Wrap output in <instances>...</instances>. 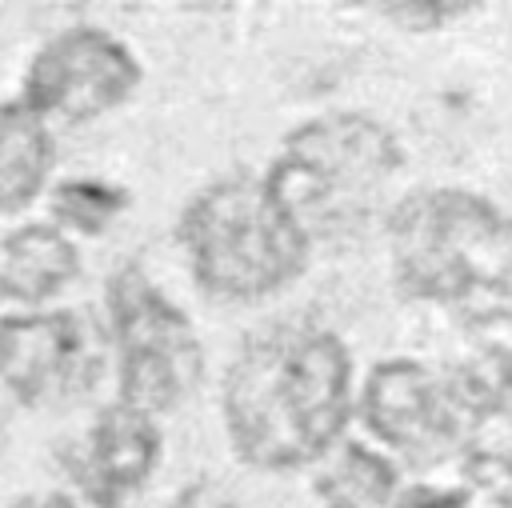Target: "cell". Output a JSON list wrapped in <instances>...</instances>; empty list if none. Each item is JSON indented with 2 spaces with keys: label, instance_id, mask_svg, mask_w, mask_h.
Instances as JSON below:
<instances>
[{
  "label": "cell",
  "instance_id": "9",
  "mask_svg": "<svg viewBox=\"0 0 512 508\" xmlns=\"http://www.w3.org/2000/svg\"><path fill=\"white\" fill-rule=\"evenodd\" d=\"M156 460L160 436L152 428V416L128 404H112L92 424L88 452L80 460V480L100 508H120L124 496H132L148 480Z\"/></svg>",
  "mask_w": 512,
  "mask_h": 508
},
{
  "label": "cell",
  "instance_id": "11",
  "mask_svg": "<svg viewBox=\"0 0 512 508\" xmlns=\"http://www.w3.org/2000/svg\"><path fill=\"white\" fill-rule=\"evenodd\" d=\"M52 168V140L24 100L0 108V212H20L36 200Z\"/></svg>",
  "mask_w": 512,
  "mask_h": 508
},
{
  "label": "cell",
  "instance_id": "2",
  "mask_svg": "<svg viewBox=\"0 0 512 508\" xmlns=\"http://www.w3.org/2000/svg\"><path fill=\"white\" fill-rule=\"evenodd\" d=\"M396 288L472 324L512 316V216L456 184L408 192L388 216Z\"/></svg>",
  "mask_w": 512,
  "mask_h": 508
},
{
  "label": "cell",
  "instance_id": "10",
  "mask_svg": "<svg viewBox=\"0 0 512 508\" xmlns=\"http://www.w3.org/2000/svg\"><path fill=\"white\" fill-rule=\"evenodd\" d=\"M80 260L64 232L52 224H28L4 240L0 260V292L12 300H44L60 292L76 276Z\"/></svg>",
  "mask_w": 512,
  "mask_h": 508
},
{
  "label": "cell",
  "instance_id": "17",
  "mask_svg": "<svg viewBox=\"0 0 512 508\" xmlns=\"http://www.w3.org/2000/svg\"><path fill=\"white\" fill-rule=\"evenodd\" d=\"M12 508H76L68 496H60V492H48V496H28V500H16Z\"/></svg>",
  "mask_w": 512,
  "mask_h": 508
},
{
  "label": "cell",
  "instance_id": "3",
  "mask_svg": "<svg viewBox=\"0 0 512 508\" xmlns=\"http://www.w3.org/2000/svg\"><path fill=\"white\" fill-rule=\"evenodd\" d=\"M396 136L364 112H328L288 132L268 188L312 240H340L368 224L400 172Z\"/></svg>",
  "mask_w": 512,
  "mask_h": 508
},
{
  "label": "cell",
  "instance_id": "12",
  "mask_svg": "<svg viewBox=\"0 0 512 508\" xmlns=\"http://www.w3.org/2000/svg\"><path fill=\"white\" fill-rule=\"evenodd\" d=\"M328 508H392L396 468L364 444H344L316 480Z\"/></svg>",
  "mask_w": 512,
  "mask_h": 508
},
{
  "label": "cell",
  "instance_id": "14",
  "mask_svg": "<svg viewBox=\"0 0 512 508\" xmlns=\"http://www.w3.org/2000/svg\"><path fill=\"white\" fill-rule=\"evenodd\" d=\"M472 488L492 504V508H512V436L500 440H480L464 456Z\"/></svg>",
  "mask_w": 512,
  "mask_h": 508
},
{
  "label": "cell",
  "instance_id": "7",
  "mask_svg": "<svg viewBox=\"0 0 512 508\" xmlns=\"http://www.w3.org/2000/svg\"><path fill=\"white\" fill-rule=\"evenodd\" d=\"M140 84L132 52L100 28H68L52 36L24 72V104L40 116L92 120Z\"/></svg>",
  "mask_w": 512,
  "mask_h": 508
},
{
  "label": "cell",
  "instance_id": "13",
  "mask_svg": "<svg viewBox=\"0 0 512 508\" xmlns=\"http://www.w3.org/2000/svg\"><path fill=\"white\" fill-rule=\"evenodd\" d=\"M128 204V192L104 180H68L56 188V216L84 228V232H100L108 228V220Z\"/></svg>",
  "mask_w": 512,
  "mask_h": 508
},
{
  "label": "cell",
  "instance_id": "5",
  "mask_svg": "<svg viewBox=\"0 0 512 508\" xmlns=\"http://www.w3.org/2000/svg\"><path fill=\"white\" fill-rule=\"evenodd\" d=\"M368 432L412 464L468 456L480 444L484 404L468 372H440L420 360H384L360 392Z\"/></svg>",
  "mask_w": 512,
  "mask_h": 508
},
{
  "label": "cell",
  "instance_id": "16",
  "mask_svg": "<svg viewBox=\"0 0 512 508\" xmlns=\"http://www.w3.org/2000/svg\"><path fill=\"white\" fill-rule=\"evenodd\" d=\"M172 508H236V500H232L224 488H216L212 480H200V484H188V488L176 496Z\"/></svg>",
  "mask_w": 512,
  "mask_h": 508
},
{
  "label": "cell",
  "instance_id": "8",
  "mask_svg": "<svg viewBox=\"0 0 512 508\" xmlns=\"http://www.w3.org/2000/svg\"><path fill=\"white\" fill-rule=\"evenodd\" d=\"M88 364L92 352L80 316L28 312L0 320V380L24 404H44L72 392Z\"/></svg>",
  "mask_w": 512,
  "mask_h": 508
},
{
  "label": "cell",
  "instance_id": "1",
  "mask_svg": "<svg viewBox=\"0 0 512 508\" xmlns=\"http://www.w3.org/2000/svg\"><path fill=\"white\" fill-rule=\"evenodd\" d=\"M352 416V356L316 324L252 336L224 380V420L240 460L280 472L320 460Z\"/></svg>",
  "mask_w": 512,
  "mask_h": 508
},
{
  "label": "cell",
  "instance_id": "4",
  "mask_svg": "<svg viewBox=\"0 0 512 508\" xmlns=\"http://www.w3.org/2000/svg\"><path fill=\"white\" fill-rule=\"evenodd\" d=\"M180 240L200 288L224 300L268 296L296 280L308 260V236L256 176L208 184L184 208Z\"/></svg>",
  "mask_w": 512,
  "mask_h": 508
},
{
  "label": "cell",
  "instance_id": "15",
  "mask_svg": "<svg viewBox=\"0 0 512 508\" xmlns=\"http://www.w3.org/2000/svg\"><path fill=\"white\" fill-rule=\"evenodd\" d=\"M476 8H480V4H464V0H404V4H384L380 12H384L396 28L428 32V28H448V24L468 20Z\"/></svg>",
  "mask_w": 512,
  "mask_h": 508
},
{
  "label": "cell",
  "instance_id": "6",
  "mask_svg": "<svg viewBox=\"0 0 512 508\" xmlns=\"http://www.w3.org/2000/svg\"><path fill=\"white\" fill-rule=\"evenodd\" d=\"M108 308L120 356V400L148 416L176 408L204 372L188 316L136 264H124L112 276Z\"/></svg>",
  "mask_w": 512,
  "mask_h": 508
}]
</instances>
